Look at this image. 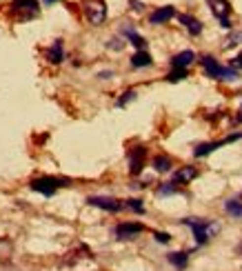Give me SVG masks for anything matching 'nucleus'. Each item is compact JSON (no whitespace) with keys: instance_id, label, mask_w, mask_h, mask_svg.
Masks as SVG:
<instances>
[{"instance_id":"nucleus-1","label":"nucleus","mask_w":242,"mask_h":271,"mask_svg":"<svg viewBox=\"0 0 242 271\" xmlns=\"http://www.w3.org/2000/svg\"><path fill=\"white\" fill-rule=\"evenodd\" d=\"M184 225L191 227L193 235H196V240H198L200 244L209 242L211 235H215V233L220 231V225H218V222H211V220H198V218H187V220H184Z\"/></svg>"},{"instance_id":"nucleus-2","label":"nucleus","mask_w":242,"mask_h":271,"mask_svg":"<svg viewBox=\"0 0 242 271\" xmlns=\"http://www.w3.org/2000/svg\"><path fill=\"white\" fill-rule=\"evenodd\" d=\"M9 9L18 20H32L34 16L40 13V7H38L36 0H14L9 4Z\"/></svg>"},{"instance_id":"nucleus-3","label":"nucleus","mask_w":242,"mask_h":271,"mask_svg":"<svg viewBox=\"0 0 242 271\" xmlns=\"http://www.w3.org/2000/svg\"><path fill=\"white\" fill-rule=\"evenodd\" d=\"M82 9H85V16L91 25H103L104 18H107V7H104L103 0H85Z\"/></svg>"},{"instance_id":"nucleus-4","label":"nucleus","mask_w":242,"mask_h":271,"mask_svg":"<svg viewBox=\"0 0 242 271\" xmlns=\"http://www.w3.org/2000/svg\"><path fill=\"white\" fill-rule=\"evenodd\" d=\"M67 185V180H60V178H51V176H42V178H36L32 180V189L38 191L42 195H54L60 187Z\"/></svg>"},{"instance_id":"nucleus-5","label":"nucleus","mask_w":242,"mask_h":271,"mask_svg":"<svg viewBox=\"0 0 242 271\" xmlns=\"http://www.w3.org/2000/svg\"><path fill=\"white\" fill-rule=\"evenodd\" d=\"M87 202L91 207H98V209H104V211H120L122 209V202L116 198H109V195H89Z\"/></svg>"},{"instance_id":"nucleus-6","label":"nucleus","mask_w":242,"mask_h":271,"mask_svg":"<svg viewBox=\"0 0 242 271\" xmlns=\"http://www.w3.org/2000/svg\"><path fill=\"white\" fill-rule=\"evenodd\" d=\"M144 158H147V149L144 147H134L129 151V171L131 176H138L144 167Z\"/></svg>"},{"instance_id":"nucleus-7","label":"nucleus","mask_w":242,"mask_h":271,"mask_svg":"<svg viewBox=\"0 0 242 271\" xmlns=\"http://www.w3.org/2000/svg\"><path fill=\"white\" fill-rule=\"evenodd\" d=\"M211 11H213V16L220 20V25L224 27V29H229L231 27V22H229V13H231V7H229L227 0H211Z\"/></svg>"},{"instance_id":"nucleus-8","label":"nucleus","mask_w":242,"mask_h":271,"mask_svg":"<svg viewBox=\"0 0 242 271\" xmlns=\"http://www.w3.org/2000/svg\"><path fill=\"white\" fill-rule=\"evenodd\" d=\"M142 231H144V227L140 225V222H122V225L116 227V235L120 240H129V238H134V235L142 233Z\"/></svg>"},{"instance_id":"nucleus-9","label":"nucleus","mask_w":242,"mask_h":271,"mask_svg":"<svg viewBox=\"0 0 242 271\" xmlns=\"http://www.w3.org/2000/svg\"><path fill=\"white\" fill-rule=\"evenodd\" d=\"M173 16H175V9L171 7V4H167V7L156 9V11H153L151 16H149V22H151V25H162V22L171 20Z\"/></svg>"},{"instance_id":"nucleus-10","label":"nucleus","mask_w":242,"mask_h":271,"mask_svg":"<svg viewBox=\"0 0 242 271\" xmlns=\"http://www.w3.org/2000/svg\"><path fill=\"white\" fill-rule=\"evenodd\" d=\"M47 60L51 62V65H60L65 58V47H63V40H56L54 44H51L49 49H47Z\"/></svg>"},{"instance_id":"nucleus-11","label":"nucleus","mask_w":242,"mask_h":271,"mask_svg":"<svg viewBox=\"0 0 242 271\" xmlns=\"http://www.w3.org/2000/svg\"><path fill=\"white\" fill-rule=\"evenodd\" d=\"M196 60V53L191 51V49H187V51H180L178 56H173V60H171V67L173 69H187L191 62Z\"/></svg>"},{"instance_id":"nucleus-12","label":"nucleus","mask_w":242,"mask_h":271,"mask_svg":"<svg viewBox=\"0 0 242 271\" xmlns=\"http://www.w3.org/2000/svg\"><path fill=\"white\" fill-rule=\"evenodd\" d=\"M196 176H198L196 167H182V169H178V171L173 173V182L175 185H187V182H191Z\"/></svg>"},{"instance_id":"nucleus-13","label":"nucleus","mask_w":242,"mask_h":271,"mask_svg":"<svg viewBox=\"0 0 242 271\" xmlns=\"http://www.w3.org/2000/svg\"><path fill=\"white\" fill-rule=\"evenodd\" d=\"M178 20L182 22L184 27H187V29H189V34H191V36H198V34H200V31H202V22L198 20V18L189 16V13H180V16H178Z\"/></svg>"},{"instance_id":"nucleus-14","label":"nucleus","mask_w":242,"mask_h":271,"mask_svg":"<svg viewBox=\"0 0 242 271\" xmlns=\"http://www.w3.org/2000/svg\"><path fill=\"white\" fill-rule=\"evenodd\" d=\"M202 67H205V71L211 76V78H218V80H220V76H222V69H224V67H220L211 56H202Z\"/></svg>"},{"instance_id":"nucleus-15","label":"nucleus","mask_w":242,"mask_h":271,"mask_svg":"<svg viewBox=\"0 0 242 271\" xmlns=\"http://www.w3.org/2000/svg\"><path fill=\"white\" fill-rule=\"evenodd\" d=\"M227 140H222V142H205V145H198L196 147V151H193V155L196 158H202V155H209L213 149H218L220 145H224Z\"/></svg>"},{"instance_id":"nucleus-16","label":"nucleus","mask_w":242,"mask_h":271,"mask_svg":"<svg viewBox=\"0 0 242 271\" xmlns=\"http://www.w3.org/2000/svg\"><path fill=\"white\" fill-rule=\"evenodd\" d=\"M151 56H149L147 51H138V53H134V56H131V65L136 67V69H140V67H149L151 65Z\"/></svg>"},{"instance_id":"nucleus-17","label":"nucleus","mask_w":242,"mask_h":271,"mask_svg":"<svg viewBox=\"0 0 242 271\" xmlns=\"http://www.w3.org/2000/svg\"><path fill=\"white\" fill-rule=\"evenodd\" d=\"M169 262L175 267V269H184L187 267V262H189V258H187V253L184 251H173V253H169Z\"/></svg>"},{"instance_id":"nucleus-18","label":"nucleus","mask_w":242,"mask_h":271,"mask_svg":"<svg viewBox=\"0 0 242 271\" xmlns=\"http://www.w3.org/2000/svg\"><path fill=\"white\" fill-rule=\"evenodd\" d=\"M125 34H127V38L131 40V44H136L140 51H144V44H147V40H144L142 36H138L134 29H129V27H125Z\"/></svg>"},{"instance_id":"nucleus-19","label":"nucleus","mask_w":242,"mask_h":271,"mask_svg":"<svg viewBox=\"0 0 242 271\" xmlns=\"http://www.w3.org/2000/svg\"><path fill=\"white\" fill-rule=\"evenodd\" d=\"M153 169L160 171V173L169 171V169H171V160L167 158V155H156V158H153Z\"/></svg>"},{"instance_id":"nucleus-20","label":"nucleus","mask_w":242,"mask_h":271,"mask_svg":"<svg viewBox=\"0 0 242 271\" xmlns=\"http://www.w3.org/2000/svg\"><path fill=\"white\" fill-rule=\"evenodd\" d=\"M224 209H227L231 216L242 218V202L240 200H227V202H224Z\"/></svg>"},{"instance_id":"nucleus-21","label":"nucleus","mask_w":242,"mask_h":271,"mask_svg":"<svg viewBox=\"0 0 242 271\" xmlns=\"http://www.w3.org/2000/svg\"><path fill=\"white\" fill-rule=\"evenodd\" d=\"M178 191V187H175V182H167V185H162L160 189H158V195H171Z\"/></svg>"},{"instance_id":"nucleus-22","label":"nucleus","mask_w":242,"mask_h":271,"mask_svg":"<svg viewBox=\"0 0 242 271\" xmlns=\"http://www.w3.org/2000/svg\"><path fill=\"white\" fill-rule=\"evenodd\" d=\"M167 78L171 80V82H178V80H182V78H187V69H173Z\"/></svg>"},{"instance_id":"nucleus-23","label":"nucleus","mask_w":242,"mask_h":271,"mask_svg":"<svg viewBox=\"0 0 242 271\" xmlns=\"http://www.w3.org/2000/svg\"><path fill=\"white\" fill-rule=\"evenodd\" d=\"M233 44H242V31H236V34H231L227 38V44L224 47H233Z\"/></svg>"},{"instance_id":"nucleus-24","label":"nucleus","mask_w":242,"mask_h":271,"mask_svg":"<svg viewBox=\"0 0 242 271\" xmlns=\"http://www.w3.org/2000/svg\"><path fill=\"white\" fill-rule=\"evenodd\" d=\"M134 98H136V91H134V89L125 91V93H122V98H120V100H118V107H125L127 102H129V100H134Z\"/></svg>"},{"instance_id":"nucleus-25","label":"nucleus","mask_w":242,"mask_h":271,"mask_svg":"<svg viewBox=\"0 0 242 271\" xmlns=\"http://www.w3.org/2000/svg\"><path fill=\"white\" fill-rule=\"evenodd\" d=\"M127 207L134 209L136 213H144V207L140 204V200H127Z\"/></svg>"},{"instance_id":"nucleus-26","label":"nucleus","mask_w":242,"mask_h":271,"mask_svg":"<svg viewBox=\"0 0 242 271\" xmlns=\"http://www.w3.org/2000/svg\"><path fill=\"white\" fill-rule=\"evenodd\" d=\"M231 67H238V69H242V51L231 60Z\"/></svg>"},{"instance_id":"nucleus-27","label":"nucleus","mask_w":242,"mask_h":271,"mask_svg":"<svg viewBox=\"0 0 242 271\" xmlns=\"http://www.w3.org/2000/svg\"><path fill=\"white\" fill-rule=\"evenodd\" d=\"M156 240L165 244V242H169V240H171V235H169V233H156Z\"/></svg>"},{"instance_id":"nucleus-28","label":"nucleus","mask_w":242,"mask_h":271,"mask_svg":"<svg viewBox=\"0 0 242 271\" xmlns=\"http://www.w3.org/2000/svg\"><path fill=\"white\" fill-rule=\"evenodd\" d=\"M131 4H134L136 11H140V9H142V2H138V0H131Z\"/></svg>"},{"instance_id":"nucleus-29","label":"nucleus","mask_w":242,"mask_h":271,"mask_svg":"<svg viewBox=\"0 0 242 271\" xmlns=\"http://www.w3.org/2000/svg\"><path fill=\"white\" fill-rule=\"evenodd\" d=\"M238 120L242 122V105H240V109H238Z\"/></svg>"},{"instance_id":"nucleus-30","label":"nucleus","mask_w":242,"mask_h":271,"mask_svg":"<svg viewBox=\"0 0 242 271\" xmlns=\"http://www.w3.org/2000/svg\"><path fill=\"white\" fill-rule=\"evenodd\" d=\"M47 2H56V0H47Z\"/></svg>"}]
</instances>
